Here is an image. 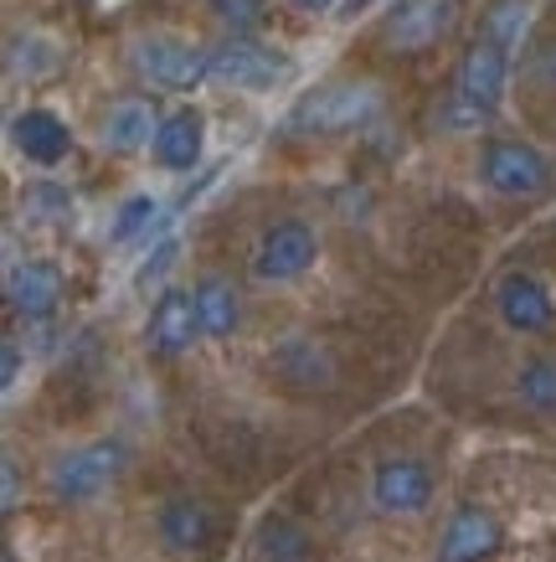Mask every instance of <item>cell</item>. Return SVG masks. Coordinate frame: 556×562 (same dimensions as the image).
<instances>
[{
  "mask_svg": "<svg viewBox=\"0 0 556 562\" xmlns=\"http://www.w3.org/2000/svg\"><path fill=\"white\" fill-rule=\"evenodd\" d=\"M439 495V480L418 454H387L371 470V506L382 516H422Z\"/></svg>",
  "mask_w": 556,
  "mask_h": 562,
  "instance_id": "8",
  "label": "cell"
},
{
  "mask_svg": "<svg viewBox=\"0 0 556 562\" xmlns=\"http://www.w3.org/2000/svg\"><path fill=\"white\" fill-rule=\"evenodd\" d=\"M206 11H212V16H217L232 36L258 32L263 16H269V11H263V0H206Z\"/></svg>",
  "mask_w": 556,
  "mask_h": 562,
  "instance_id": "26",
  "label": "cell"
},
{
  "mask_svg": "<svg viewBox=\"0 0 556 562\" xmlns=\"http://www.w3.org/2000/svg\"><path fill=\"white\" fill-rule=\"evenodd\" d=\"M5 512H16V460H5Z\"/></svg>",
  "mask_w": 556,
  "mask_h": 562,
  "instance_id": "30",
  "label": "cell"
},
{
  "mask_svg": "<svg viewBox=\"0 0 556 562\" xmlns=\"http://www.w3.org/2000/svg\"><path fill=\"white\" fill-rule=\"evenodd\" d=\"M320 263V233L299 217H284L263 227V238L253 248V279L258 284H294Z\"/></svg>",
  "mask_w": 556,
  "mask_h": 562,
  "instance_id": "7",
  "label": "cell"
},
{
  "mask_svg": "<svg viewBox=\"0 0 556 562\" xmlns=\"http://www.w3.org/2000/svg\"><path fill=\"white\" fill-rule=\"evenodd\" d=\"M11 145H16L32 166H63L72 150V130L63 114H52V109H21L16 120H11Z\"/></svg>",
  "mask_w": 556,
  "mask_h": 562,
  "instance_id": "16",
  "label": "cell"
},
{
  "mask_svg": "<svg viewBox=\"0 0 556 562\" xmlns=\"http://www.w3.org/2000/svg\"><path fill=\"white\" fill-rule=\"evenodd\" d=\"M196 315H202V336L206 341H232L237 325H242V294L227 273H202L196 279Z\"/></svg>",
  "mask_w": 556,
  "mask_h": 562,
  "instance_id": "18",
  "label": "cell"
},
{
  "mask_svg": "<svg viewBox=\"0 0 556 562\" xmlns=\"http://www.w3.org/2000/svg\"><path fill=\"white\" fill-rule=\"evenodd\" d=\"M129 68L150 88L191 93V88H202L212 78V47H196V42L170 36V32H150L129 42Z\"/></svg>",
  "mask_w": 556,
  "mask_h": 562,
  "instance_id": "4",
  "label": "cell"
},
{
  "mask_svg": "<svg viewBox=\"0 0 556 562\" xmlns=\"http://www.w3.org/2000/svg\"><path fill=\"white\" fill-rule=\"evenodd\" d=\"M57 63H63V52H57V42L52 36H16L11 42V72H26V78H47V72H57Z\"/></svg>",
  "mask_w": 556,
  "mask_h": 562,
  "instance_id": "23",
  "label": "cell"
},
{
  "mask_svg": "<svg viewBox=\"0 0 556 562\" xmlns=\"http://www.w3.org/2000/svg\"><path fill=\"white\" fill-rule=\"evenodd\" d=\"M495 310H500V321L515 330V336H546L556 325V300L552 290L541 284L536 273H506L500 284H495Z\"/></svg>",
  "mask_w": 556,
  "mask_h": 562,
  "instance_id": "10",
  "label": "cell"
},
{
  "mask_svg": "<svg viewBox=\"0 0 556 562\" xmlns=\"http://www.w3.org/2000/svg\"><path fill=\"white\" fill-rule=\"evenodd\" d=\"M160 109H155L150 99H139V93H129V99L109 103V114H103L99 124V145L109 155H139V150H155V135H160Z\"/></svg>",
  "mask_w": 556,
  "mask_h": 562,
  "instance_id": "13",
  "label": "cell"
},
{
  "mask_svg": "<svg viewBox=\"0 0 556 562\" xmlns=\"http://www.w3.org/2000/svg\"><path fill=\"white\" fill-rule=\"evenodd\" d=\"M458 26V0H392L382 16V42L392 52H428Z\"/></svg>",
  "mask_w": 556,
  "mask_h": 562,
  "instance_id": "9",
  "label": "cell"
},
{
  "mask_svg": "<svg viewBox=\"0 0 556 562\" xmlns=\"http://www.w3.org/2000/svg\"><path fill=\"white\" fill-rule=\"evenodd\" d=\"M155 537L170 558H202L206 547L217 542V516L196 495H170L155 516Z\"/></svg>",
  "mask_w": 556,
  "mask_h": 562,
  "instance_id": "11",
  "label": "cell"
},
{
  "mask_svg": "<svg viewBox=\"0 0 556 562\" xmlns=\"http://www.w3.org/2000/svg\"><path fill=\"white\" fill-rule=\"evenodd\" d=\"M515 397H521L531 413H556V357L536 351V357H525L515 367Z\"/></svg>",
  "mask_w": 556,
  "mask_h": 562,
  "instance_id": "21",
  "label": "cell"
},
{
  "mask_svg": "<svg viewBox=\"0 0 556 562\" xmlns=\"http://www.w3.org/2000/svg\"><path fill=\"white\" fill-rule=\"evenodd\" d=\"M366 5H371V0H351V5H345V11H351V16H355V11H366Z\"/></svg>",
  "mask_w": 556,
  "mask_h": 562,
  "instance_id": "32",
  "label": "cell"
},
{
  "mask_svg": "<svg viewBox=\"0 0 556 562\" xmlns=\"http://www.w3.org/2000/svg\"><path fill=\"white\" fill-rule=\"evenodd\" d=\"M129 464V449L118 439H93V443H78L68 454H57L47 470V491L57 506H88L99 501Z\"/></svg>",
  "mask_w": 556,
  "mask_h": 562,
  "instance_id": "3",
  "label": "cell"
},
{
  "mask_svg": "<svg viewBox=\"0 0 556 562\" xmlns=\"http://www.w3.org/2000/svg\"><path fill=\"white\" fill-rule=\"evenodd\" d=\"M202 150H206L202 109H175V114H166L160 135H155V160H160L166 171H196V166H202Z\"/></svg>",
  "mask_w": 556,
  "mask_h": 562,
  "instance_id": "17",
  "label": "cell"
},
{
  "mask_svg": "<svg viewBox=\"0 0 556 562\" xmlns=\"http://www.w3.org/2000/svg\"><path fill=\"white\" fill-rule=\"evenodd\" d=\"M500 542H506V527L495 521L489 506H458L443 527L439 562H485L500 552Z\"/></svg>",
  "mask_w": 556,
  "mask_h": 562,
  "instance_id": "14",
  "label": "cell"
},
{
  "mask_svg": "<svg viewBox=\"0 0 556 562\" xmlns=\"http://www.w3.org/2000/svg\"><path fill=\"white\" fill-rule=\"evenodd\" d=\"M294 78V57L269 42H253V36H232L212 47V83L232 88V93H269V88L288 83Z\"/></svg>",
  "mask_w": 556,
  "mask_h": 562,
  "instance_id": "6",
  "label": "cell"
},
{
  "mask_svg": "<svg viewBox=\"0 0 556 562\" xmlns=\"http://www.w3.org/2000/svg\"><path fill=\"white\" fill-rule=\"evenodd\" d=\"M5 305H11V315H21L26 325L52 321L57 305H63V273L52 269V263H42V258L16 263L11 279H5Z\"/></svg>",
  "mask_w": 556,
  "mask_h": 562,
  "instance_id": "15",
  "label": "cell"
},
{
  "mask_svg": "<svg viewBox=\"0 0 556 562\" xmlns=\"http://www.w3.org/2000/svg\"><path fill=\"white\" fill-rule=\"evenodd\" d=\"M506 88H510V52L485 42V36H474L454 68V109L443 114V124H449V130L485 124L489 114L506 103Z\"/></svg>",
  "mask_w": 556,
  "mask_h": 562,
  "instance_id": "1",
  "label": "cell"
},
{
  "mask_svg": "<svg viewBox=\"0 0 556 562\" xmlns=\"http://www.w3.org/2000/svg\"><path fill=\"white\" fill-rule=\"evenodd\" d=\"M279 372L294 382V387H330L336 382V361H330V351H325L320 341H304V336H294V341L279 346Z\"/></svg>",
  "mask_w": 556,
  "mask_h": 562,
  "instance_id": "19",
  "label": "cell"
},
{
  "mask_svg": "<svg viewBox=\"0 0 556 562\" xmlns=\"http://www.w3.org/2000/svg\"><path fill=\"white\" fill-rule=\"evenodd\" d=\"M258 558L263 562H309L315 558V542H309V531H304L299 521L263 516V527H258Z\"/></svg>",
  "mask_w": 556,
  "mask_h": 562,
  "instance_id": "20",
  "label": "cell"
},
{
  "mask_svg": "<svg viewBox=\"0 0 556 562\" xmlns=\"http://www.w3.org/2000/svg\"><path fill=\"white\" fill-rule=\"evenodd\" d=\"M21 206H26L36 222H68L72 217V196H68V187H57V181H32L26 196H21Z\"/></svg>",
  "mask_w": 556,
  "mask_h": 562,
  "instance_id": "25",
  "label": "cell"
},
{
  "mask_svg": "<svg viewBox=\"0 0 556 562\" xmlns=\"http://www.w3.org/2000/svg\"><path fill=\"white\" fill-rule=\"evenodd\" d=\"M531 32V0H489L485 5V21H479V36L495 42V47L515 52Z\"/></svg>",
  "mask_w": 556,
  "mask_h": 562,
  "instance_id": "22",
  "label": "cell"
},
{
  "mask_svg": "<svg viewBox=\"0 0 556 562\" xmlns=\"http://www.w3.org/2000/svg\"><path fill=\"white\" fill-rule=\"evenodd\" d=\"M382 109V88L371 78H340V83L309 88L294 109H288V130L294 135H340V130H361L376 120Z\"/></svg>",
  "mask_w": 556,
  "mask_h": 562,
  "instance_id": "2",
  "label": "cell"
},
{
  "mask_svg": "<svg viewBox=\"0 0 556 562\" xmlns=\"http://www.w3.org/2000/svg\"><path fill=\"white\" fill-rule=\"evenodd\" d=\"M16 376H21V346H16V341H5V361H0V382H5V387H16Z\"/></svg>",
  "mask_w": 556,
  "mask_h": 562,
  "instance_id": "29",
  "label": "cell"
},
{
  "mask_svg": "<svg viewBox=\"0 0 556 562\" xmlns=\"http://www.w3.org/2000/svg\"><path fill=\"white\" fill-rule=\"evenodd\" d=\"M525 72H531V83H536V88L556 93V36H552V42H541V47L531 52V63H525Z\"/></svg>",
  "mask_w": 556,
  "mask_h": 562,
  "instance_id": "27",
  "label": "cell"
},
{
  "mask_svg": "<svg viewBox=\"0 0 556 562\" xmlns=\"http://www.w3.org/2000/svg\"><path fill=\"white\" fill-rule=\"evenodd\" d=\"M175 254H181L175 243H160V248H155V258H145V269L135 273V284H139V290H150L155 279H160V273H166L170 263H175Z\"/></svg>",
  "mask_w": 556,
  "mask_h": 562,
  "instance_id": "28",
  "label": "cell"
},
{
  "mask_svg": "<svg viewBox=\"0 0 556 562\" xmlns=\"http://www.w3.org/2000/svg\"><path fill=\"white\" fill-rule=\"evenodd\" d=\"M145 341L155 357H185L191 346L202 341V315H196V294L191 290H166L150 310Z\"/></svg>",
  "mask_w": 556,
  "mask_h": 562,
  "instance_id": "12",
  "label": "cell"
},
{
  "mask_svg": "<svg viewBox=\"0 0 556 562\" xmlns=\"http://www.w3.org/2000/svg\"><path fill=\"white\" fill-rule=\"evenodd\" d=\"M299 11H309V16H325V11H336V0H294Z\"/></svg>",
  "mask_w": 556,
  "mask_h": 562,
  "instance_id": "31",
  "label": "cell"
},
{
  "mask_svg": "<svg viewBox=\"0 0 556 562\" xmlns=\"http://www.w3.org/2000/svg\"><path fill=\"white\" fill-rule=\"evenodd\" d=\"M155 212H160V202H155L150 191H139V196H129V202L114 212V222H109V243H135L139 233H150Z\"/></svg>",
  "mask_w": 556,
  "mask_h": 562,
  "instance_id": "24",
  "label": "cell"
},
{
  "mask_svg": "<svg viewBox=\"0 0 556 562\" xmlns=\"http://www.w3.org/2000/svg\"><path fill=\"white\" fill-rule=\"evenodd\" d=\"M479 181H485L495 196H510V202H536L552 191V160L525 145V139H489L485 155H479Z\"/></svg>",
  "mask_w": 556,
  "mask_h": 562,
  "instance_id": "5",
  "label": "cell"
}]
</instances>
